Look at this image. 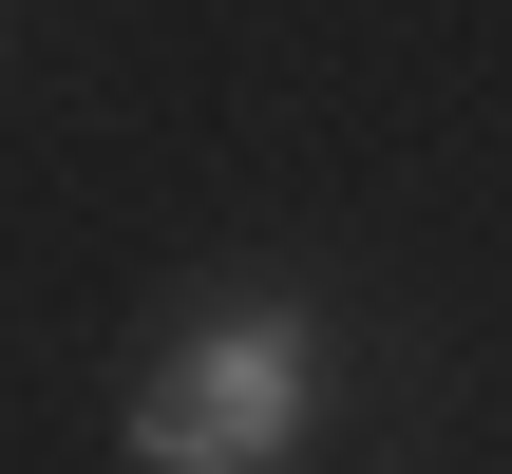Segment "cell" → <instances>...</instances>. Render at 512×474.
I'll return each instance as SVG.
<instances>
[{
    "label": "cell",
    "mask_w": 512,
    "mask_h": 474,
    "mask_svg": "<svg viewBox=\"0 0 512 474\" xmlns=\"http://www.w3.org/2000/svg\"><path fill=\"white\" fill-rule=\"evenodd\" d=\"M304 380H323L304 304H209L133 380V474H285L304 456Z\"/></svg>",
    "instance_id": "obj_1"
}]
</instances>
